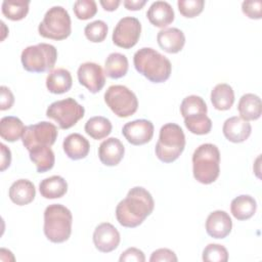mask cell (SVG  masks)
Instances as JSON below:
<instances>
[{
	"mask_svg": "<svg viewBox=\"0 0 262 262\" xmlns=\"http://www.w3.org/2000/svg\"><path fill=\"white\" fill-rule=\"evenodd\" d=\"M154 208L155 202L150 192L141 186H135L117 205L116 218L122 226L134 228L152 213Z\"/></svg>",
	"mask_w": 262,
	"mask_h": 262,
	"instance_id": "1",
	"label": "cell"
},
{
	"mask_svg": "<svg viewBox=\"0 0 262 262\" xmlns=\"http://www.w3.org/2000/svg\"><path fill=\"white\" fill-rule=\"evenodd\" d=\"M135 70L152 83H163L171 75L172 64L170 60L150 47L137 50L133 56Z\"/></svg>",
	"mask_w": 262,
	"mask_h": 262,
	"instance_id": "2",
	"label": "cell"
},
{
	"mask_svg": "<svg viewBox=\"0 0 262 262\" xmlns=\"http://www.w3.org/2000/svg\"><path fill=\"white\" fill-rule=\"evenodd\" d=\"M192 173L196 181L211 184L220 173V151L212 143L201 144L192 155Z\"/></svg>",
	"mask_w": 262,
	"mask_h": 262,
	"instance_id": "3",
	"label": "cell"
},
{
	"mask_svg": "<svg viewBox=\"0 0 262 262\" xmlns=\"http://www.w3.org/2000/svg\"><path fill=\"white\" fill-rule=\"evenodd\" d=\"M72 213L63 205L52 204L44 211V234L52 243L68 241L72 233Z\"/></svg>",
	"mask_w": 262,
	"mask_h": 262,
	"instance_id": "4",
	"label": "cell"
},
{
	"mask_svg": "<svg viewBox=\"0 0 262 262\" xmlns=\"http://www.w3.org/2000/svg\"><path fill=\"white\" fill-rule=\"evenodd\" d=\"M185 147V135L182 128L175 123H167L160 129L156 144V156L163 163L176 161Z\"/></svg>",
	"mask_w": 262,
	"mask_h": 262,
	"instance_id": "5",
	"label": "cell"
},
{
	"mask_svg": "<svg viewBox=\"0 0 262 262\" xmlns=\"http://www.w3.org/2000/svg\"><path fill=\"white\" fill-rule=\"evenodd\" d=\"M38 32L47 39L56 41L67 39L72 33V21L67 9L62 6L49 8L39 24Z\"/></svg>",
	"mask_w": 262,
	"mask_h": 262,
	"instance_id": "6",
	"label": "cell"
},
{
	"mask_svg": "<svg viewBox=\"0 0 262 262\" xmlns=\"http://www.w3.org/2000/svg\"><path fill=\"white\" fill-rule=\"evenodd\" d=\"M57 58L56 48L47 43L26 47L20 55L24 69L31 73H44L52 70Z\"/></svg>",
	"mask_w": 262,
	"mask_h": 262,
	"instance_id": "7",
	"label": "cell"
},
{
	"mask_svg": "<svg viewBox=\"0 0 262 262\" xmlns=\"http://www.w3.org/2000/svg\"><path fill=\"white\" fill-rule=\"evenodd\" d=\"M104 101L112 112L120 118L130 117L138 108L136 95L124 85L110 86L104 93Z\"/></svg>",
	"mask_w": 262,
	"mask_h": 262,
	"instance_id": "8",
	"label": "cell"
},
{
	"mask_svg": "<svg viewBox=\"0 0 262 262\" xmlns=\"http://www.w3.org/2000/svg\"><path fill=\"white\" fill-rule=\"evenodd\" d=\"M85 108L72 97L52 102L46 111L47 118L55 121L60 129H70L84 117Z\"/></svg>",
	"mask_w": 262,
	"mask_h": 262,
	"instance_id": "9",
	"label": "cell"
},
{
	"mask_svg": "<svg viewBox=\"0 0 262 262\" xmlns=\"http://www.w3.org/2000/svg\"><path fill=\"white\" fill-rule=\"evenodd\" d=\"M58 132L55 125L42 121L25 128L21 136L24 146L30 150L37 146H51L57 138Z\"/></svg>",
	"mask_w": 262,
	"mask_h": 262,
	"instance_id": "10",
	"label": "cell"
},
{
	"mask_svg": "<svg viewBox=\"0 0 262 262\" xmlns=\"http://www.w3.org/2000/svg\"><path fill=\"white\" fill-rule=\"evenodd\" d=\"M141 33L140 21L133 16L121 18L113 32V42L118 47L130 49L136 45Z\"/></svg>",
	"mask_w": 262,
	"mask_h": 262,
	"instance_id": "11",
	"label": "cell"
},
{
	"mask_svg": "<svg viewBox=\"0 0 262 262\" xmlns=\"http://www.w3.org/2000/svg\"><path fill=\"white\" fill-rule=\"evenodd\" d=\"M79 83L85 86L89 92H99L105 84V73L102 68L95 62L82 63L77 72Z\"/></svg>",
	"mask_w": 262,
	"mask_h": 262,
	"instance_id": "12",
	"label": "cell"
},
{
	"mask_svg": "<svg viewBox=\"0 0 262 262\" xmlns=\"http://www.w3.org/2000/svg\"><path fill=\"white\" fill-rule=\"evenodd\" d=\"M154 125L145 119L134 120L123 126L122 134L133 145H142L149 142L154 136Z\"/></svg>",
	"mask_w": 262,
	"mask_h": 262,
	"instance_id": "13",
	"label": "cell"
},
{
	"mask_svg": "<svg viewBox=\"0 0 262 262\" xmlns=\"http://www.w3.org/2000/svg\"><path fill=\"white\" fill-rule=\"evenodd\" d=\"M121 236L118 229L108 222L97 225L93 232V244L102 253H110L116 250L120 244Z\"/></svg>",
	"mask_w": 262,
	"mask_h": 262,
	"instance_id": "14",
	"label": "cell"
},
{
	"mask_svg": "<svg viewBox=\"0 0 262 262\" xmlns=\"http://www.w3.org/2000/svg\"><path fill=\"white\" fill-rule=\"evenodd\" d=\"M232 228V221L228 213L216 210L209 214L206 220V231L213 238H224Z\"/></svg>",
	"mask_w": 262,
	"mask_h": 262,
	"instance_id": "15",
	"label": "cell"
},
{
	"mask_svg": "<svg viewBox=\"0 0 262 262\" xmlns=\"http://www.w3.org/2000/svg\"><path fill=\"white\" fill-rule=\"evenodd\" d=\"M225 138L233 143L246 141L252 132L251 124L241 117L234 116L225 120L222 127Z\"/></svg>",
	"mask_w": 262,
	"mask_h": 262,
	"instance_id": "16",
	"label": "cell"
},
{
	"mask_svg": "<svg viewBox=\"0 0 262 262\" xmlns=\"http://www.w3.org/2000/svg\"><path fill=\"white\" fill-rule=\"evenodd\" d=\"M125 147L120 139L110 137L103 140L98 147V157L105 166H117L123 159Z\"/></svg>",
	"mask_w": 262,
	"mask_h": 262,
	"instance_id": "17",
	"label": "cell"
},
{
	"mask_svg": "<svg viewBox=\"0 0 262 262\" xmlns=\"http://www.w3.org/2000/svg\"><path fill=\"white\" fill-rule=\"evenodd\" d=\"M157 41L164 51L177 53L182 50L185 44V36L183 32L177 28H167L158 33Z\"/></svg>",
	"mask_w": 262,
	"mask_h": 262,
	"instance_id": "18",
	"label": "cell"
},
{
	"mask_svg": "<svg viewBox=\"0 0 262 262\" xmlns=\"http://www.w3.org/2000/svg\"><path fill=\"white\" fill-rule=\"evenodd\" d=\"M146 16L151 25L158 28H165L172 24L175 17L172 6L166 1H156L149 6Z\"/></svg>",
	"mask_w": 262,
	"mask_h": 262,
	"instance_id": "19",
	"label": "cell"
},
{
	"mask_svg": "<svg viewBox=\"0 0 262 262\" xmlns=\"http://www.w3.org/2000/svg\"><path fill=\"white\" fill-rule=\"evenodd\" d=\"M63 151L71 160L77 161L85 159L90 149L89 141L79 133H72L68 135L62 142Z\"/></svg>",
	"mask_w": 262,
	"mask_h": 262,
	"instance_id": "20",
	"label": "cell"
},
{
	"mask_svg": "<svg viewBox=\"0 0 262 262\" xmlns=\"http://www.w3.org/2000/svg\"><path fill=\"white\" fill-rule=\"evenodd\" d=\"M9 199L17 206H25L33 202L36 196V188L28 179L14 181L9 188Z\"/></svg>",
	"mask_w": 262,
	"mask_h": 262,
	"instance_id": "21",
	"label": "cell"
},
{
	"mask_svg": "<svg viewBox=\"0 0 262 262\" xmlns=\"http://www.w3.org/2000/svg\"><path fill=\"white\" fill-rule=\"evenodd\" d=\"M73 84L71 73L62 68L51 70L46 78V87L53 94L68 92Z\"/></svg>",
	"mask_w": 262,
	"mask_h": 262,
	"instance_id": "22",
	"label": "cell"
},
{
	"mask_svg": "<svg viewBox=\"0 0 262 262\" xmlns=\"http://www.w3.org/2000/svg\"><path fill=\"white\" fill-rule=\"evenodd\" d=\"M237 111L246 121H255L261 117L262 102L258 95L253 93L244 94L238 101Z\"/></svg>",
	"mask_w": 262,
	"mask_h": 262,
	"instance_id": "23",
	"label": "cell"
},
{
	"mask_svg": "<svg viewBox=\"0 0 262 262\" xmlns=\"http://www.w3.org/2000/svg\"><path fill=\"white\" fill-rule=\"evenodd\" d=\"M257 209L256 200L249 194H241L234 198L230 204L232 216L237 220H248L254 216Z\"/></svg>",
	"mask_w": 262,
	"mask_h": 262,
	"instance_id": "24",
	"label": "cell"
},
{
	"mask_svg": "<svg viewBox=\"0 0 262 262\" xmlns=\"http://www.w3.org/2000/svg\"><path fill=\"white\" fill-rule=\"evenodd\" d=\"M39 190L45 199H59L68 191V183L63 177L53 175L43 179L39 184Z\"/></svg>",
	"mask_w": 262,
	"mask_h": 262,
	"instance_id": "25",
	"label": "cell"
},
{
	"mask_svg": "<svg viewBox=\"0 0 262 262\" xmlns=\"http://www.w3.org/2000/svg\"><path fill=\"white\" fill-rule=\"evenodd\" d=\"M211 102L218 111L229 110L234 102V92L226 83L217 84L211 91Z\"/></svg>",
	"mask_w": 262,
	"mask_h": 262,
	"instance_id": "26",
	"label": "cell"
},
{
	"mask_svg": "<svg viewBox=\"0 0 262 262\" xmlns=\"http://www.w3.org/2000/svg\"><path fill=\"white\" fill-rule=\"evenodd\" d=\"M30 159L35 164L38 173L51 170L54 166L55 157L50 146H37L29 150Z\"/></svg>",
	"mask_w": 262,
	"mask_h": 262,
	"instance_id": "27",
	"label": "cell"
},
{
	"mask_svg": "<svg viewBox=\"0 0 262 262\" xmlns=\"http://www.w3.org/2000/svg\"><path fill=\"white\" fill-rule=\"evenodd\" d=\"M25 126L20 119L13 116H6L0 120V136L8 142L18 140L25 131Z\"/></svg>",
	"mask_w": 262,
	"mask_h": 262,
	"instance_id": "28",
	"label": "cell"
},
{
	"mask_svg": "<svg viewBox=\"0 0 262 262\" xmlns=\"http://www.w3.org/2000/svg\"><path fill=\"white\" fill-rule=\"evenodd\" d=\"M128 58L126 55L113 52L108 54L104 62V73L111 79H120L124 77L128 72Z\"/></svg>",
	"mask_w": 262,
	"mask_h": 262,
	"instance_id": "29",
	"label": "cell"
},
{
	"mask_svg": "<svg viewBox=\"0 0 262 262\" xmlns=\"http://www.w3.org/2000/svg\"><path fill=\"white\" fill-rule=\"evenodd\" d=\"M85 132L93 139L99 140L108 136L112 132L113 126L108 119L102 116H95L90 118L85 124Z\"/></svg>",
	"mask_w": 262,
	"mask_h": 262,
	"instance_id": "30",
	"label": "cell"
},
{
	"mask_svg": "<svg viewBox=\"0 0 262 262\" xmlns=\"http://www.w3.org/2000/svg\"><path fill=\"white\" fill-rule=\"evenodd\" d=\"M28 0H4L1 5L3 15L10 20H20L29 12Z\"/></svg>",
	"mask_w": 262,
	"mask_h": 262,
	"instance_id": "31",
	"label": "cell"
},
{
	"mask_svg": "<svg viewBox=\"0 0 262 262\" xmlns=\"http://www.w3.org/2000/svg\"><path fill=\"white\" fill-rule=\"evenodd\" d=\"M184 119V125L193 134L205 135L212 129V121L207 114H195L187 116Z\"/></svg>",
	"mask_w": 262,
	"mask_h": 262,
	"instance_id": "32",
	"label": "cell"
},
{
	"mask_svg": "<svg viewBox=\"0 0 262 262\" xmlns=\"http://www.w3.org/2000/svg\"><path fill=\"white\" fill-rule=\"evenodd\" d=\"M208 107L205 100L198 95L186 96L180 104V113L183 118L195 114H207Z\"/></svg>",
	"mask_w": 262,
	"mask_h": 262,
	"instance_id": "33",
	"label": "cell"
},
{
	"mask_svg": "<svg viewBox=\"0 0 262 262\" xmlns=\"http://www.w3.org/2000/svg\"><path fill=\"white\" fill-rule=\"evenodd\" d=\"M107 25L103 20H94L88 24L84 29V34L86 38L93 43L102 42L107 35Z\"/></svg>",
	"mask_w": 262,
	"mask_h": 262,
	"instance_id": "34",
	"label": "cell"
},
{
	"mask_svg": "<svg viewBox=\"0 0 262 262\" xmlns=\"http://www.w3.org/2000/svg\"><path fill=\"white\" fill-rule=\"evenodd\" d=\"M202 258L206 262H226L228 260V252L222 245L209 244L204 249Z\"/></svg>",
	"mask_w": 262,
	"mask_h": 262,
	"instance_id": "35",
	"label": "cell"
},
{
	"mask_svg": "<svg viewBox=\"0 0 262 262\" xmlns=\"http://www.w3.org/2000/svg\"><path fill=\"white\" fill-rule=\"evenodd\" d=\"M73 9L77 18L86 20L96 14L97 5L94 0H78L74 3Z\"/></svg>",
	"mask_w": 262,
	"mask_h": 262,
	"instance_id": "36",
	"label": "cell"
},
{
	"mask_svg": "<svg viewBox=\"0 0 262 262\" xmlns=\"http://www.w3.org/2000/svg\"><path fill=\"white\" fill-rule=\"evenodd\" d=\"M179 12L184 16V17H195L199 15L205 5L204 0H178L177 2Z\"/></svg>",
	"mask_w": 262,
	"mask_h": 262,
	"instance_id": "37",
	"label": "cell"
},
{
	"mask_svg": "<svg viewBox=\"0 0 262 262\" xmlns=\"http://www.w3.org/2000/svg\"><path fill=\"white\" fill-rule=\"evenodd\" d=\"M243 12L252 19L262 17V2L260 0H247L242 3Z\"/></svg>",
	"mask_w": 262,
	"mask_h": 262,
	"instance_id": "38",
	"label": "cell"
},
{
	"mask_svg": "<svg viewBox=\"0 0 262 262\" xmlns=\"http://www.w3.org/2000/svg\"><path fill=\"white\" fill-rule=\"evenodd\" d=\"M178 259L176 257V254L169 249L166 248H162V249H158L156 251L152 252L149 261L150 262H162V261H168V262H176Z\"/></svg>",
	"mask_w": 262,
	"mask_h": 262,
	"instance_id": "39",
	"label": "cell"
},
{
	"mask_svg": "<svg viewBox=\"0 0 262 262\" xmlns=\"http://www.w3.org/2000/svg\"><path fill=\"white\" fill-rule=\"evenodd\" d=\"M120 262H144L145 261V256L143 252L137 248H128L126 251H124L120 258Z\"/></svg>",
	"mask_w": 262,
	"mask_h": 262,
	"instance_id": "40",
	"label": "cell"
},
{
	"mask_svg": "<svg viewBox=\"0 0 262 262\" xmlns=\"http://www.w3.org/2000/svg\"><path fill=\"white\" fill-rule=\"evenodd\" d=\"M14 103V96L11 90L6 86L0 87V110H9Z\"/></svg>",
	"mask_w": 262,
	"mask_h": 262,
	"instance_id": "41",
	"label": "cell"
},
{
	"mask_svg": "<svg viewBox=\"0 0 262 262\" xmlns=\"http://www.w3.org/2000/svg\"><path fill=\"white\" fill-rule=\"evenodd\" d=\"M0 150H1L0 170L3 172V171H5L10 166V163H11V151H10V149L4 143H0Z\"/></svg>",
	"mask_w": 262,
	"mask_h": 262,
	"instance_id": "42",
	"label": "cell"
},
{
	"mask_svg": "<svg viewBox=\"0 0 262 262\" xmlns=\"http://www.w3.org/2000/svg\"><path fill=\"white\" fill-rule=\"evenodd\" d=\"M146 3V0H125L124 6L128 10H139Z\"/></svg>",
	"mask_w": 262,
	"mask_h": 262,
	"instance_id": "43",
	"label": "cell"
},
{
	"mask_svg": "<svg viewBox=\"0 0 262 262\" xmlns=\"http://www.w3.org/2000/svg\"><path fill=\"white\" fill-rule=\"evenodd\" d=\"M120 3H121L120 0H101L100 1V5L106 11L116 10L118 8V6L120 5Z\"/></svg>",
	"mask_w": 262,
	"mask_h": 262,
	"instance_id": "44",
	"label": "cell"
}]
</instances>
